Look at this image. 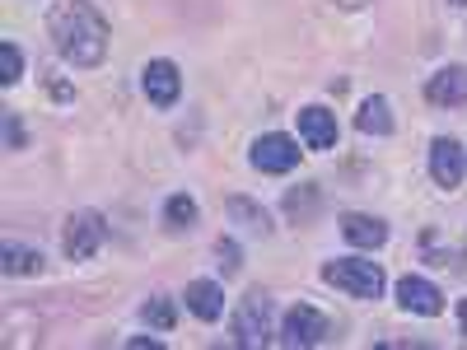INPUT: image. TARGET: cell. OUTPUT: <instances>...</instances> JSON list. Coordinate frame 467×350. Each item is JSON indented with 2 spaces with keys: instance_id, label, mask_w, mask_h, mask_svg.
<instances>
[{
  "instance_id": "1",
  "label": "cell",
  "mask_w": 467,
  "mask_h": 350,
  "mask_svg": "<svg viewBox=\"0 0 467 350\" xmlns=\"http://www.w3.org/2000/svg\"><path fill=\"white\" fill-rule=\"evenodd\" d=\"M47 33H52V47L80 70H89L108 57V19L89 0H66V5H57L47 19Z\"/></svg>"
},
{
  "instance_id": "2",
  "label": "cell",
  "mask_w": 467,
  "mask_h": 350,
  "mask_svg": "<svg viewBox=\"0 0 467 350\" xmlns=\"http://www.w3.org/2000/svg\"><path fill=\"white\" fill-rule=\"evenodd\" d=\"M234 341L239 345H271V341H281L276 336V304H271V294L257 285L244 294L239 304V314H234Z\"/></svg>"
},
{
  "instance_id": "3",
  "label": "cell",
  "mask_w": 467,
  "mask_h": 350,
  "mask_svg": "<svg viewBox=\"0 0 467 350\" xmlns=\"http://www.w3.org/2000/svg\"><path fill=\"white\" fill-rule=\"evenodd\" d=\"M323 281L346 290V294H356V299H383V271L379 262H360V257H332L323 266Z\"/></svg>"
},
{
  "instance_id": "4",
  "label": "cell",
  "mask_w": 467,
  "mask_h": 350,
  "mask_svg": "<svg viewBox=\"0 0 467 350\" xmlns=\"http://www.w3.org/2000/svg\"><path fill=\"white\" fill-rule=\"evenodd\" d=\"M299 154H304V149H299L295 136H285V131H266V136L253 140L248 160H253L257 173H290V169L299 164Z\"/></svg>"
},
{
  "instance_id": "5",
  "label": "cell",
  "mask_w": 467,
  "mask_h": 350,
  "mask_svg": "<svg viewBox=\"0 0 467 350\" xmlns=\"http://www.w3.org/2000/svg\"><path fill=\"white\" fill-rule=\"evenodd\" d=\"M103 233H108V224H103L99 211H75L70 224H66V257L70 262H94V252L103 248Z\"/></svg>"
},
{
  "instance_id": "6",
  "label": "cell",
  "mask_w": 467,
  "mask_h": 350,
  "mask_svg": "<svg viewBox=\"0 0 467 350\" xmlns=\"http://www.w3.org/2000/svg\"><path fill=\"white\" fill-rule=\"evenodd\" d=\"M327 332H332V323L318 314L314 304H295L285 314V323H281V341L285 345H323Z\"/></svg>"
},
{
  "instance_id": "7",
  "label": "cell",
  "mask_w": 467,
  "mask_h": 350,
  "mask_svg": "<svg viewBox=\"0 0 467 350\" xmlns=\"http://www.w3.org/2000/svg\"><path fill=\"white\" fill-rule=\"evenodd\" d=\"M462 173H467V149H462L453 136H435V140H431V178H435L444 191H453V187L462 182Z\"/></svg>"
},
{
  "instance_id": "8",
  "label": "cell",
  "mask_w": 467,
  "mask_h": 350,
  "mask_svg": "<svg viewBox=\"0 0 467 350\" xmlns=\"http://www.w3.org/2000/svg\"><path fill=\"white\" fill-rule=\"evenodd\" d=\"M140 85H145V98L154 108H173L178 94H182V75H178L173 61H150L145 75H140Z\"/></svg>"
},
{
  "instance_id": "9",
  "label": "cell",
  "mask_w": 467,
  "mask_h": 350,
  "mask_svg": "<svg viewBox=\"0 0 467 350\" xmlns=\"http://www.w3.org/2000/svg\"><path fill=\"white\" fill-rule=\"evenodd\" d=\"M425 98L435 108H462L467 103V66H444L431 75V85H425Z\"/></svg>"
},
{
  "instance_id": "10",
  "label": "cell",
  "mask_w": 467,
  "mask_h": 350,
  "mask_svg": "<svg viewBox=\"0 0 467 350\" xmlns=\"http://www.w3.org/2000/svg\"><path fill=\"white\" fill-rule=\"evenodd\" d=\"M398 304L407 308V314H416V318H435L444 308V294L431 281H420V276H402L398 281Z\"/></svg>"
},
{
  "instance_id": "11",
  "label": "cell",
  "mask_w": 467,
  "mask_h": 350,
  "mask_svg": "<svg viewBox=\"0 0 467 350\" xmlns=\"http://www.w3.org/2000/svg\"><path fill=\"white\" fill-rule=\"evenodd\" d=\"M341 239L350 248H383L388 243V224L379 215H360V211H346L341 215Z\"/></svg>"
},
{
  "instance_id": "12",
  "label": "cell",
  "mask_w": 467,
  "mask_h": 350,
  "mask_svg": "<svg viewBox=\"0 0 467 350\" xmlns=\"http://www.w3.org/2000/svg\"><path fill=\"white\" fill-rule=\"evenodd\" d=\"M299 136L308 149H332L337 145V117L327 108H299Z\"/></svg>"
},
{
  "instance_id": "13",
  "label": "cell",
  "mask_w": 467,
  "mask_h": 350,
  "mask_svg": "<svg viewBox=\"0 0 467 350\" xmlns=\"http://www.w3.org/2000/svg\"><path fill=\"white\" fill-rule=\"evenodd\" d=\"M182 299H187V314L202 318V323H215V318L224 314V290H220L215 281H192Z\"/></svg>"
},
{
  "instance_id": "14",
  "label": "cell",
  "mask_w": 467,
  "mask_h": 350,
  "mask_svg": "<svg viewBox=\"0 0 467 350\" xmlns=\"http://www.w3.org/2000/svg\"><path fill=\"white\" fill-rule=\"evenodd\" d=\"M356 127L365 136H393V103L383 94H369L360 108H356Z\"/></svg>"
},
{
  "instance_id": "15",
  "label": "cell",
  "mask_w": 467,
  "mask_h": 350,
  "mask_svg": "<svg viewBox=\"0 0 467 350\" xmlns=\"http://www.w3.org/2000/svg\"><path fill=\"white\" fill-rule=\"evenodd\" d=\"M5 276H37L43 271V252L37 248H19V243H5Z\"/></svg>"
},
{
  "instance_id": "16",
  "label": "cell",
  "mask_w": 467,
  "mask_h": 350,
  "mask_svg": "<svg viewBox=\"0 0 467 350\" xmlns=\"http://www.w3.org/2000/svg\"><path fill=\"white\" fill-rule=\"evenodd\" d=\"M140 318H145L150 327H160V332H173V323H178V304H173L169 294H150L145 308H140Z\"/></svg>"
},
{
  "instance_id": "17",
  "label": "cell",
  "mask_w": 467,
  "mask_h": 350,
  "mask_svg": "<svg viewBox=\"0 0 467 350\" xmlns=\"http://www.w3.org/2000/svg\"><path fill=\"white\" fill-rule=\"evenodd\" d=\"M192 224H197V201H192V197H169V201H164V229L182 233V229H192Z\"/></svg>"
},
{
  "instance_id": "18",
  "label": "cell",
  "mask_w": 467,
  "mask_h": 350,
  "mask_svg": "<svg viewBox=\"0 0 467 350\" xmlns=\"http://www.w3.org/2000/svg\"><path fill=\"white\" fill-rule=\"evenodd\" d=\"M229 215H234V220H248L253 233H271V215H266L262 206L244 201V197H229Z\"/></svg>"
},
{
  "instance_id": "19",
  "label": "cell",
  "mask_w": 467,
  "mask_h": 350,
  "mask_svg": "<svg viewBox=\"0 0 467 350\" xmlns=\"http://www.w3.org/2000/svg\"><path fill=\"white\" fill-rule=\"evenodd\" d=\"M19 75H24V52L15 43H0V85H19Z\"/></svg>"
},
{
  "instance_id": "20",
  "label": "cell",
  "mask_w": 467,
  "mask_h": 350,
  "mask_svg": "<svg viewBox=\"0 0 467 350\" xmlns=\"http://www.w3.org/2000/svg\"><path fill=\"white\" fill-rule=\"evenodd\" d=\"M215 257H220V271H224V276H239V243H234V239H220L215 243Z\"/></svg>"
},
{
  "instance_id": "21",
  "label": "cell",
  "mask_w": 467,
  "mask_h": 350,
  "mask_svg": "<svg viewBox=\"0 0 467 350\" xmlns=\"http://www.w3.org/2000/svg\"><path fill=\"white\" fill-rule=\"evenodd\" d=\"M24 140H28L24 122H19L15 112H5V145H10V149H24Z\"/></svg>"
},
{
  "instance_id": "22",
  "label": "cell",
  "mask_w": 467,
  "mask_h": 350,
  "mask_svg": "<svg viewBox=\"0 0 467 350\" xmlns=\"http://www.w3.org/2000/svg\"><path fill=\"white\" fill-rule=\"evenodd\" d=\"M47 94H52V98H61V103H70V98H75V89H70L66 80H52V85H47Z\"/></svg>"
},
{
  "instance_id": "23",
  "label": "cell",
  "mask_w": 467,
  "mask_h": 350,
  "mask_svg": "<svg viewBox=\"0 0 467 350\" xmlns=\"http://www.w3.org/2000/svg\"><path fill=\"white\" fill-rule=\"evenodd\" d=\"M341 10H360V5H369V0H337Z\"/></svg>"
},
{
  "instance_id": "24",
  "label": "cell",
  "mask_w": 467,
  "mask_h": 350,
  "mask_svg": "<svg viewBox=\"0 0 467 350\" xmlns=\"http://www.w3.org/2000/svg\"><path fill=\"white\" fill-rule=\"evenodd\" d=\"M458 323H462V336H467V299L458 304Z\"/></svg>"
},
{
  "instance_id": "25",
  "label": "cell",
  "mask_w": 467,
  "mask_h": 350,
  "mask_svg": "<svg viewBox=\"0 0 467 350\" xmlns=\"http://www.w3.org/2000/svg\"><path fill=\"white\" fill-rule=\"evenodd\" d=\"M449 5H467V0H449Z\"/></svg>"
}]
</instances>
